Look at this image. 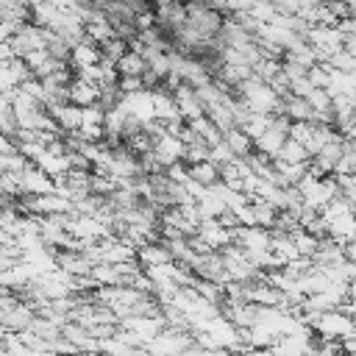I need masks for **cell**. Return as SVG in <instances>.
Masks as SVG:
<instances>
[{
  "label": "cell",
  "mask_w": 356,
  "mask_h": 356,
  "mask_svg": "<svg viewBox=\"0 0 356 356\" xmlns=\"http://www.w3.org/2000/svg\"><path fill=\"white\" fill-rule=\"evenodd\" d=\"M231 95V92H228ZM228 95L222 97V103H217V106H209L206 108V117L214 122V128L220 131V134H225L228 128H234L236 122H234V114H231V108H228Z\"/></svg>",
  "instance_id": "e0dca14e"
},
{
  "label": "cell",
  "mask_w": 356,
  "mask_h": 356,
  "mask_svg": "<svg viewBox=\"0 0 356 356\" xmlns=\"http://www.w3.org/2000/svg\"><path fill=\"white\" fill-rule=\"evenodd\" d=\"M289 236H292V245H295L298 256H300V259H309V261H312V259H314V253H317V245H320V239H317L314 234L303 231V228L292 231Z\"/></svg>",
  "instance_id": "d6986e66"
},
{
  "label": "cell",
  "mask_w": 356,
  "mask_h": 356,
  "mask_svg": "<svg viewBox=\"0 0 356 356\" xmlns=\"http://www.w3.org/2000/svg\"><path fill=\"white\" fill-rule=\"evenodd\" d=\"M309 328H312V334L317 339H325V342H339V339H345V337H350L356 331L353 317L345 314V312H339V309H331V312L317 314L309 323Z\"/></svg>",
  "instance_id": "6da1fadb"
},
{
  "label": "cell",
  "mask_w": 356,
  "mask_h": 356,
  "mask_svg": "<svg viewBox=\"0 0 356 356\" xmlns=\"http://www.w3.org/2000/svg\"><path fill=\"white\" fill-rule=\"evenodd\" d=\"M195 236H197L211 253H220V250H225L228 245H234V228H225V225H220L217 220H200Z\"/></svg>",
  "instance_id": "5b68a950"
},
{
  "label": "cell",
  "mask_w": 356,
  "mask_h": 356,
  "mask_svg": "<svg viewBox=\"0 0 356 356\" xmlns=\"http://www.w3.org/2000/svg\"><path fill=\"white\" fill-rule=\"evenodd\" d=\"M184 150H186V145H184V139L181 136H175V134H161L159 139H153V159H156V164L161 167V170H167L170 164H175V161H184Z\"/></svg>",
  "instance_id": "277c9868"
},
{
  "label": "cell",
  "mask_w": 356,
  "mask_h": 356,
  "mask_svg": "<svg viewBox=\"0 0 356 356\" xmlns=\"http://www.w3.org/2000/svg\"><path fill=\"white\" fill-rule=\"evenodd\" d=\"M250 203H253V220H256V225L273 231V225L278 220V209L270 206L267 200H250Z\"/></svg>",
  "instance_id": "603a6c76"
},
{
  "label": "cell",
  "mask_w": 356,
  "mask_h": 356,
  "mask_svg": "<svg viewBox=\"0 0 356 356\" xmlns=\"http://www.w3.org/2000/svg\"><path fill=\"white\" fill-rule=\"evenodd\" d=\"M164 178L172 181V184H186V181H189V167H186L184 161H175V164H170V167L164 170Z\"/></svg>",
  "instance_id": "1f68e13d"
},
{
  "label": "cell",
  "mask_w": 356,
  "mask_h": 356,
  "mask_svg": "<svg viewBox=\"0 0 356 356\" xmlns=\"http://www.w3.org/2000/svg\"><path fill=\"white\" fill-rule=\"evenodd\" d=\"M150 95H153V114H156L159 122L167 125L172 120H181L178 106H175V97H172V92L167 86H156V89H150Z\"/></svg>",
  "instance_id": "8fae6325"
},
{
  "label": "cell",
  "mask_w": 356,
  "mask_h": 356,
  "mask_svg": "<svg viewBox=\"0 0 356 356\" xmlns=\"http://www.w3.org/2000/svg\"><path fill=\"white\" fill-rule=\"evenodd\" d=\"M337 31L342 33V39H348V36H356V19H353V17H345V19H339V22H337Z\"/></svg>",
  "instance_id": "e575fe53"
},
{
  "label": "cell",
  "mask_w": 356,
  "mask_h": 356,
  "mask_svg": "<svg viewBox=\"0 0 356 356\" xmlns=\"http://www.w3.org/2000/svg\"><path fill=\"white\" fill-rule=\"evenodd\" d=\"M172 97H175L178 114H181V120H184V122L197 120V117H203V114H206V106L200 103V97H197L195 86H189V83H178V86L172 89Z\"/></svg>",
  "instance_id": "52a82bcc"
},
{
  "label": "cell",
  "mask_w": 356,
  "mask_h": 356,
  "mask_svg": "<svg viewBox=\"0 0 356 356\" xmlns=\"http://www.w3.org/2000/svg\"><path fill=\"white\" fill-rule=\"evenodd\" d=\"M192 342V331H181V328H164L161 334H156L142 350L147 356H181L184 348Z\"/></svg>",
  "instance_id": "7a4b0ae2"
},
{
  "label": "cell",
  "mask_w": 356,
  "mask_h": 356,
  "mask_svg": "<svg viewBox=\"0 0 356 356\" xmlns=\"http://www.w3.org/2000/svg\"><path fill=\"white\" fill-rule=\"evenodd\" d=\"M189 178H195L197 184H203V186L209 189V186H214V184L220 181V167H217V164H211V161L206 159V161H200V164H192V167H189Z\"/></svg>",
  "instance_id": "ffe728a7"
},
{
  "label": "cell",
  "mask_w": 356,
  "mask_h": 356,
  "mask_svg": "<svg viewBox=\"0 0 356 356\" xmlns=\"http://www.w3.org/2000/svg\"><path fill=\"white\" fill-rule=\"evenodd\" d=\"M353 111H356V106H353Z\"/></svg>",
  "instance_id": "f35d334b"
},
{
  "label": "cell",
  "mask_w": 356,
  "mask_h": 356,
  "mask_svg": "<svg viewBox=\"0 0 356 356\" xmlns=\"http://www.w3.org/2000/svg\"><path fill=\"white\" fill-rule=\"evenodd\" d=\"M309 159H312L309 150H306L300 142L289 139V136H286V142L281 145V150H278V156H275V161H286V164H306Z\"/></svg>",
  "instance_id": "ac0fdd59"
},
{
  "label": "cell",
  "mask_w": 356,
  "mask_h": 356,
  "mask_svg": "<svg viewBox=\"0 0 356 356\" xmlns=\"http://www.w3.org/2000/svg\"><path fill=\"white\" fill-rule=\"evenodd\" d=\"M312 89H314V86L309 83V78H306V75H303V78L289 81V95H295V97H306Z\"/></svg>",
  "instance_id": "d6a6232c"
},
{
  "label": "cell",
  "mask_w": 356,
  "mask_h": 356,
  "mask_svg": "<svg viewBox=\"0 0 356 356\" xmlns=\"http://www.w3.org/2000/svg\"><path fill=\"white\" fill-rule=\"evenodd\" d=\"M303 39L314 47V53H317V64H325L328 56L337 53V50H342V44H345L342 33H339L337 28H325V25H312V28L303 33Z\"/></svg>",
  "instance_id": "3957f363"
},
{
  "label": "cell",
  "mask_w": 356,
  "mask_h": 356,
  "mask_svg": "<svg viewBox=\"0 0 356 356\" xmlns=\"http://www.w3.org/2000/svg\"><path fill=\"white\" fill-rule=\"evenodd\" d=\"M342 50H348V53L356 58V36H348V39H345V44H342Z\"/></svg>",
  "instance_id": "d590c367"
},
{
  "label": "cell",
  "mask_w": 356,
  "mask_h": 356,
  "mask_svg": "<svg viewBox=\"0 0 356 356\" xmlns=\"http://www.w3.org/2000/svg\"><path fill=\"white\" fill-rule=\"evenodd\" d=\"M186 128H189L200 142H206L209 147H211V145H217V142L222 139V134L214 128V122H211L206 114H203V117H197V120H189V122H186Z\"/></svg>",
  "instance_id": "2e32d148"
},
{
  "label": "cell",
  "mask_w": 356,
  "mask_h": 356,
  "mask_svg": "<svg viewBox=\"0 0 356 356\" xmlns=\"http://www.w3.org/2000/svg\"><path fill=\"white\" fill-rule=\"evenodd\" d=\"M281 114L289 120V122H312V108L306 103V97H295V95H286L284 103H281Z\"/></svg>",
  "instance_id": "5bb4252c"
},
{
  "label": "cell",
  "mask_w": 356,
  "mask_h": 356,
  "mask_svg": "<svg viewBox=\"0 0 356 356\" xmlns=\"http://www.w3.org/2000/svg\"><path fill=\"white\" fill-rule=\"evenodd\" d=\"M114 67H117V72H120V75H145L147 61H145V56H139V53L128 50V53H125Z\"/></svg>",
  "instance_id": "44dd1931"
},
{
  "label": "cell",
  "mask_w": 356,
  "mask_h": 356,
  "mask_svg": "<svg viewBox=\"0 0 356 356\" xmlns=\"http://www.w3.org/2000/svg\"><path fill=\"white\" fill-rule=\"evenodd\" d=\"M328 8H331V14L337 17V22L345 19V17H350V6H348L345 0H328Z\"/></svg>",
  "instance_id": "836d02e7"
},
{
  "label": "cell",
  "mask_w": 356,
  "mask_h": 356,
  "mask_svg": "<svg viewBox=\"0 0 356 356\" xmlns=\"http://www.w3.org/2000/svg\"><path fill=\"white\" fill-rule=\"evenodd\" d=\"M270 120H273V117H267V114H248V117H245V122H242L239 128H242V131L256 142V139L270 128Z\"/></svg>",
  "instance_id": "cb8c5ba5"
},
{
  "label": "cell",
  "mask_w": 356,
  "mask_h": 356,
  "mask_svg": "<svg viewBox=\"0 0 356 356\" xmlns=\"http://www.w3.org/2000/svg\"><path fill=\"white\" fill-rule=\"evenodd\" d=\"M19 189L22 197H39V195H53L56 192V181L50 175H44L36 164H28L19 172Z\"/></svg>",
  "instance_id": "8992f818"
},
{
  "label": "cell",
  "mask_w": 356,
  "mask_h": 356,
  "mask_svg": "<svg viewBox=\"0 0 356 356\" xmlns=\"http://www.w3.org/2000/svg\"><path fill=\"white\" fill-rule=\"evenodd\" d=\"M47 114L53 117V122L61 134H75L81 128V108L72 103H53V106H47Z\"/></svg>",
  "instance_id": "30bf717a"
},
{
  "label": "cell",
  "mask_w": 356,
  "mask_h": 356,
  "mask_svg": "<svg viewBox=\"0 0 356 356\" xmlns=\"http://www.w3.org/2000/svg\"><path fill=\"white\" fill-rule=\"evenodd\" d=\"M206 159H209V145H206V142L195 139V142L186 145V150H184V164H186V167L200 164V161H206Z\"/></svg>",
  "instance_id": "4316f807"
},
{
  "label": "cell",
  "mask_w": 356,
  "mask_h": 356,
  "mask_svg": "<svg viewBox=\"0 0 356 356\" xmlns=\"http://www.w3.org/2000/svg\"><path fill=\"white\" fill-rule=\"evenodd\" d=\"M325 236L339 242V245H348L353 236H356V214H342V217H334L325 222Z\"/></svg>",
  "instance_id": "4fadbf2b"
},
{
  "label": "cell",
  "mask_w": 356,
  "mask_h": 356,
  "mask_svg": "<svg viewBox=\"0 0 356 356\" xmlns=\"http://www.w3.org/2000/svg\"><path fill=\"white\" fill-rule=\"evenodd\" d=\"M100 53H103V58H106V61L117 64V61H120V58H122V56L128 53V42H125V39H117V36H114V39H108L106 44H100Z\"/></svg>",
  "instance_id": "484cf974"
},
{
  "label": "cell",
  "mask_w": 356,
  "mask_h": 356,
  "mask_svg": "<svg viewBox=\"0 0 356 356\" xmlns=\"http://www.w3.org/2000/svg\"><path fill=\"white\" fill-rule=\"evenodd\" d=\"M67 103L78 106V108H89L95 103H100V86L89 83V81H81L72 75L70 86H67Z\"/></svg>",
  "instance_id": "9c48e42d"
},
{
  "label": "cell",
  "mask_w": 356,
  "mask_h": 356,
  "mask_svg": "<svg viewBox=\"0 0 356 356\" xmlns=\"http://www.w3.org/2000/svg\"><path fill=\"white\" fill-rule=\"evenodd\" d=\"M117 89H120V95H134V92L145 89V83H142V75H120V81H117Z\"/></svg>",
  "instance_id": "4dcf8cb0"
},
{
  "label": "cell",
  "mask_w": 356,
  "mask_h": 356,
  "mask_svg": "<svg viewBox=\"0 0 356 356\" xmlns=\"http://www.w3.org/2000/svg\"><path fill=\"white\" fill-rule=\"evenodd\" d=\"M353 214H356V209H353Z\"/></svg>",
  "instance_id": "ab89813d"
},
{
  "label": "cell",
  "mask_w": 356,
  "mask_h": 356,
  "mask_svg": "<svg viewBox=\"0 0 356 356\" xmlns=\"http://www.w3.org/2000/svg\"><path fill=\"white\" fill-rule=\"evenodd\" d=\"M100 61H103L100 47H97L95 42H89L86 36H83L78 44H72V47H70V58H67V64H70V70H72V72L86 70V67H95V64H100Z\"/></svg>",
  "instance_id": "ba28073f"
},
{
  "label": "cell",
  "mask_w": 356,
  "mask_h": 356,
  "mask_svg": "<svg viewBox=\"0 0 356 356\" xmlns=\"http://www.w3.org/2000/svg\"><path fill=\"white\" fill-rule=\"evenodd\" d=\"M222 142L231 147L234 159H245V156H250V153H253V139H250L239 125L228 128V131L222 134Z\"/></svg>",
  "instance_id": "9a60e30c"
},
{
  "label": "cell",
  "mask_w": 356,
  "mask_h": 356,
  "mask_svg": "<svg viewBox=\"0 0 356 356\" xmlns=\"http://www.w3.org/2000/svg\"><path fill=\"white\" fill-rule=\"evenodd\" d=\"M312 136H314V122H289V139H295L306 147L312 142Z\"/></svg>",
  "instance_id": "f1b7e54d"
},
{
  "label": "cell",
  "mask_w": 356,
  "mask_h": 356,
  "mask_svg": "<svg viewBox=\"0 0 356 356\" xmlns=\"http://www.w3.org/2000/svg\"><path fill=\"white\" fill-rule=\"evenodd\" d=\"M86 3H89L92 8H106V6L111 3V0H86Z\"/></svg>",
  "instance_id": "8d00e7d4"
},
{
  "label": "cell",
  "mask_w": 356,
  "mask_h": 356,
  "mask_svg": "<svg viewBox=\"0 0 356 356\" xmlns=\"http://www.w3.org/2000/svg\"><path fill=\"white\" fill-rule=\"evenodd\" d=\"M197 211H200V220H217L225 211V203L211 189H206V195L197 200Z\"/></svg>",
  "instance_id": "7402d4cb"
},
{
  "label": "cell",
  "mask_w": 356,
  "mask_h": 356,
  "mask_svg": "<svg viewBox=\"0 0 356 356\" xmlns=\"http://www.w3.org/2000/svg\"><path fill=\"white\" fill-rule=\"evenodd\" d=\"M248 17L264 25V22H273L278 17V11H275V3H270V0H253L248 8Z\"/></svg>",
  "instance_id": "d4e9b609"
},
{
  "label": "cell",
  "mask_w": 356,
  "mask_h": 356,
  "mask_svg": "<svg viewBox=\"0 0 356 356\" xmlns=\"http://www.w3.org/2000/svg\"><path fill=\"white\" fill-rule=\"evenodd\" d=\"M209 161H211V164H217V167H225V164H231V161H234V153H231V147L220 139L217 145H211V147H209Z\"/></svg>",
  "instance_id": "f546056e"
},
{
  "label": "cell",
  "mask_w": 356,
  "mask_h": 356,
  "mask_svg": "<svg viewBox=\"0 0 356 356\" xmlns=\"http://www.w3.org/2000/svg\"><path fill=\"white\" fill-rule=\"evenodd\" d=\"M172 261V253L167 250L164 242H147L142 248H136V264L145 270V267H159V264H170Z\"/></svg>",
  "instance_id": "7c38bea8"
},
{
  "label": "cell",
  "mask_w": 356,
  "mask_h": 356,
  "mask_svg": "<svg viewBox=\"0 0 356 356\" xmlns=\"http://www.w3.org/2000/svg\"><path fill=\"white\" fill-rule=\"evenodd\" d=\"M325 64H328L331 70H339V72H356V58H353L348 50H337V53H331Z\"/></svg>",
  "instance_id": "83f0119b"
},
{
  "label": "cell",
  "mask_w": 356,
  "mask_h": 356,
  "mask_svg": "<svg viewBox=\"0 0 356 356\" xmlns=\"http://www.w3.org/2000/svg\"><path fill=\"white\" fill-rule=\"evenodd\" d=\"M350 242H353V245H356V236H353V239H350Z\"/></svg>",
  "instance_id": "74e56055"
}]
</instances>
